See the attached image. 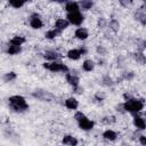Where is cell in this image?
<instances>
[{"label":"cell","instance_id":"44dd1931","mask_svg":"<svg viewBox=\"0 0 146 146\" xmlns=\"http://www.w3.org/2000/svg\"><path fill=\"white\" fill-rule=\"evenodd\" d=\"M15 78H16V74H15L14 72H9V73H7V74L3 76V80H5L6 82H9V81L14 80Z\"/></svg>","mask_w":146,"mask_h":146},{"label":"cell","instance_id":"ffe728a7","mask_svg":"<svg viewBox=\"0 0 146 146\" xmlns=\"http://www.w3.org/2000/svg\"><path fill=\"white\" fill-rule=\"evenodd\" d=\"M9 5L13 6L14 8H19L24 5V1H17V0H10L9 1Z\"/></svg>","mask_w":146,"mask_h":146},{"label":"cell","instance_id":"52a82bcc","mask_svg":"<svg viewBox=\"0 0 146 146\" xmlns=\"http://www.w3.org/2000/svg\"><path fill=\"white\" fill-rule=\"evenodd\" d=\"M63 144L67 146H76L78 145V139L74 138L73 136H65L63 138Z\"/></svg>","mask_w":146,"mask_h":146},{"label":"cell","instance_id":"4316f807","mask_svg":"<svg viewBox=\"0 0 146 146\" xmlns=\"http://www.w3.org/2000/svg\"><path fill=\"white\" fill-rule=\"evenodd\" d=\"M139 141H140V144H141L143 146H146V136H140Z\"/></svg>","mask_w":146,"mask_h":146},{"label":"cell","instance_id":"5b68a950","mask_svg":"<svg viewBox=\"0 0 146 146\" xmlns=\"http://www.w3.org/2000/svg\"><path fill=\"white\" fill-rule=\"evenodd\" d=\"M30 25H31V27H33V29H35V30L42 27V21L40 19V17H39L38 14L32 15L31 21H30Z\"/></svg>","mask_w":146,"mask_h":146},{"label":"cell","instance_id":"4fadbf2b","mask_svg":"<svg viewBox=\"0 0 146 146\" xmlns=\"http://www.w3.org/2000/svg\"><path fill=\"white\" fill-rule=\"evenodd\" d=\"M66 80H67V82H68L70 84H72L74 88L78 87V84H79V79H78V76H75V75H73V74L67 73V74H66Z\"/></svg>","mask_w":146,"mask_h":146},{"label":"cell","instance_id":"e0dca14e","mask_svg":"<svg viewBox=\"0 0 146 146\" xmlns=\"http://www.w3.org/2000/svg\"><path fill=\"white\" fill-rule=\"evenodd\" d=\"M94 66H95V64H94V62H92V60H90V59L84 60V62H83V64H82L83 70H84V71H87V72L92 71V70H94Z\"/></svg>","mask_w":146,"mask_h":146},{"label":"cell","instance_id":"d4e9b609","mask_svg":"<svg viewBox=\"0 0 146 146\" xmlns=\"http://www.w3.org/2000/svg\"><path fill=\"white\" fill-rule=\"evenodd\" d=\"M86 116H84V114L82 113V112H76L75 113V115H74V119L78 121V122H80L81 120H83Z\"/></svg>","mask_w":146,"mask_h":146},{"label":"cell","instance_id":"30bf717a","mask_svg":"<svg viewBox=\"0 0 146 146\" xmlns=\"http://www.w3.org/2000/svg\"><path fill=\"white\" fill-rule=\"evenodd\" d=\"M133 124L138 128V129H145L146 128V121L143 119V117H140V116H136L135 119H133Z\"/></svg>","mask_w":146,"mask_h":146},{"label":"cell","instance_id":"83f0119b","mask_svg":"<svg viewBox=\"0 0 146 146\" xmlns=\"http://www.w3.org/2000/svg\"><path fill=\"white\" fill-rule=\"evenodd\" d=\"M144 47H145V48H146V41H145V42H144Z\"/></svg>","mask_w":146,"mask_h":146},{"label":"cell","instance_id":"603a6c76","mask_svg":"<svg viewBox=\"0 0 146 146\" xmlns=\"http://www.w3.org/2000/svg\"><path fill=\"white\" fill-rule=\"evenodd\" d=\"M136 60L137 62H139L140 64H144V63H146V58H145V56L143 55V54H136Z\"/></svg>","mask_w":146,"mask_h":146},{"label":"cell","instance_id":"9c48e42d","mask_svg":"<svg viewBox=\"0 0 146 146\" xmlns=\"http://www.w3.org/2000/svg\"><path fill=\"white\" fill-rule=\"evenodd\" d=\"M65 106L70 110H75L78 106H79V103L75 98H67L65 100Z\"/></svg>","mask_w":146,"mask_h":146},{"label":"cell","instance_id":"7402d4cb","mask_svg":"<svg viewBox=\"0 0 146 146\" xmlns=\"http://www.w3.org/2000/svg\"><path fill=\"white\" fill-rule=\"evenodd\" d=\"M56 35H57V31H56V30H49V31L46 33V38H47V39H54Z\"/></svg>","mask_w":146,"mask_h":146},{"label":"cell","instance_id":"ac0fdd59","mask_svg":"<svg viewBox=\"0 0 146 146\" xmlns=\"http://www.w3.org/2000/svg\"><path fill=\"white\" fill-rule=\"evenodd\" d=\"M7 51H8L9 55H16V54H18L21 51V47L19 46H13L11 44V46L8 47V50Z\"/></svg>","mask_w":146,"mask_h":146},{"label":"cell","instance_id":"8992f818","mask_svg":"<svg viewBox=\"0 0 146 146\" xmlns=\"http://www.w3.org/2000/svg\"><path fill=\"white\" fill-rule=\"evenodd\" d=\"M79 127L82 129V130H90L94 128V122L91 120H88L87 117H84L83 120H81L79 122Z\"/></svg>","mask_w":146,"mask_h":146},{"label":"cell","instance_id":"7a4b0ae2","mask_svg":"<svg viewBox=\"0 0 146 146\" xmlns=\"http://www.w3.org/2000/svg\"><path fill=\"white\" fill-rule=\"evenodd\" d=\"M144 107V104L141 100L139 99H128L124 104H123V108L130 113H137V112H140Z\"/></svg>","mask_w":146,"mask_h":146},{"label":"cell","instance_id":"2e32d148","mask_svg":"<svg viewBox=\"0 0 146 146\" xmlns=\"http://www.w3.org/2000/svg\"><path fill=\"white\" fill-rule=\"evenodd\" d=\"M24 42H25V39L23 36H14L10 40V44H13V46H19L21 47V44Z\"/></svg>","mask_w":146,"mask_h":146},{"label":"cell","instance_id":"6da1fadb","mask_svg":"<svg viewBox=\"0 0 146 146\" xmlns=\"http://www.w3.org/2000/svg\"><path fill=\"white\" fill-rule=\"evenodd\" d=\"M8 100H9L10 107L14 111H16V112H23V111H25V110L29 108L25 99L22 96H11Z\"/></svg>","mask_w":146,"mask_h":146},{"label":"cell","instance_id":"8fae6325","mask_svg":"<svg viewBox=\"0 0 146 146\" xmlns=\"http://www.w3.org/2000/svg\"><path fill=\"white\" fill-rule=\"evenodd\" d=\"M75 36L78 39H80V40H84V39L88 38V31L86 29H83V27H80V29H78L75 31Z\"/></svg>","mask_w":146,"mask_h":146},{"label":"cell","instance_id":"277c9868","mask_svg":"<svg viewBox=\"0 0 146 146\" xmlns=\"http://www.w3.org/2000/svg\"><path fill=\"white\" fill-rule=\"evenodd\" d=\"M67 19H68L70 23L74 24V25H80L83 22V16L79 11H76V13H70L67 15Z\"/></svg>","mask_w":146,"mask_h":146},{"label":"cell","instance_id":"9a60e30c","mask_svg":"<svg viewBox=\"0 0 146 146\" xmlns=\"http://www.w3.org/2000/svg\"><path fill=\"white\" fill-rule=\"evenodd\" d=\"M103 137L105 139H107V140H115L116 139V133L113 130H106L103 133Z\"/></svg>","mask_w":146,"mask_h":146},{"label":"cell","instance_id":"d6986e66","mask_svg":"<svg viewBox=\"0 0 146 146\" xmlns=\"http://www.w3.org/2000/svg\"><path fill=\"white\" fill-rule=\"evenodd\" d=\"M44 58H46V59L54 60V59L58 58V54H57V52H54V51H47V52L44 54Z\"/></svg>","mask_w":146,"mask_h":146},{"label":"cell","instance_id":"3957f363","mask_svg":"<svg viewBox=\"0 0 146 146\" xmlns=\"http://www.w3.org/2000/svg\"><path fill=\"white\" fill-rule=\"evenodd\" d=\"M43 67L49 70V71H51V72H67L68 71L66 65H64L62 63H56V62H54V63H44Z\"/></svg>","mask_w":146,"mask_h":146},{"label":"cell","instance_id":"484cf974","mask_svg":"<svg viewBox=\"0 0 146 146\" xmlns=\"http://www.w3.org/2000/svg\"><path fill=\"white\" fill-rule=\"evenodd\" d=\"M110 26H111L114 31H117V29H119V23H117L116 21H112V22L110 23Z\"/></svg>","mask_w":146,"mask_h":146},{"label":"cell","instance_id":"ba28073f","mask_svg":"<svg viewBox=\"0 0 146 146\" xmlns=\"http://www.w3.org/2000/svg\"><path fill=\"white\" fill-rule=\"evenodd\" d=\"M65 9L68 11V14H70V13H76V11H79V5H78L76 2L70 1V2L66 3Z\"/></svg>","mask_w":146,"mask_h":146},{"label":"cell","instance_id":"5bb4252c","mask_svg":"<svg viewBox=\"0 0 146 146\" xmlns=\"http://www.w3.org/2000/svg\"><path fill=\"white\" fill-rule=\"evenodd\" d=\"M56 27L58 29V30H65L67 26H68V22L66 21V19H63V18H59V19H57L56 21Z\"/></svg>","mask_w":146,"mask_h":146},{"label":"cell","instance_id":"cb8c5ba5","mask_svg":"<svg viewBox=\"0 0 146 146\" xmlns=\"http://www.w3.org/2000/svg\"><path fill=\"white\" fill-rule=\"evenodd\" d=\"M92 2L91 1H82L81 2V6H82V8L83 9H90L91 7H92Z\"/></svg>","mask_w":146,"mask_h":146},{"label":"cell","instance_id":"7c38bea8","mask_svg":"<svg viewBox=\"0 0 146 146\" xmlns=\"http://www.w3.org/2000/svg\"><path fill=\"white\" fill-rule=\"evenodd\" d=\"M80 56H81V52H80L79 49H71V50H68V52H67V57H68L70 59H73V60L79 59Z\"/></svg>","mask_w":146,"mask_h":146}]
</instances>
